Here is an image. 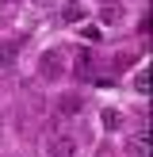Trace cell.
<instances>
[{
    "mask_svg": "<svg viewBox=\"0 0 153 157\" xmlns=\"http://www.w3.org/2000/svg\"><path fill=\"white\" fill-rule=\"evenodd\" d=\"M122 150H126V157H149V146H145V134H134V138H130L126 146H122Z\"/></svg>",
    "mask_w": 153,
    "mask_h": 157,
    "instance_id": "cell-5",
    "label": "cell"
},
{
    "mask_svg": "<svg viewBox=\"0 0 153 157\" xmlns=\"http://www.w3.org/2000/svg\"><path fill=\"white\" fill-rule=\"evenodd\" d=\"M31 4H35V8H54L58 0H31Z\"/></svg>",
    "mask_w": 153,
    "mask_h": 157,
    "instance_id": "cell-10",
    "label": "cell"
},
{
    "mask_svg": "<svg viewBox=\"0 0 153 157\" xmlns=\"http://www.w3.org/2000/svg\"><path fill=\"white\" fill-rule=\"evenodd\" d=\"M50 157H76V146H73V138H50Z\"/></svg>",
    "mask_w": 153,
    "mask_h": 157,
    "instance_id": "cell-3",
    "label": "cell"
},
{
    "mask_svg": "<svg viewBox=\"0 0 153 157\" xmlns=\"http://www.w3.org/2000/svg\"><path fill=\"white\" fill-rule=\"evenodd\" d=\"M99 123H103V130H119L122 127V115L115 111V107H103V111H99Z\"/></svg>",
    "mask_w": 153,
    "mask_h": 157,
    "instance_id": "cell-6",
    "label": "cell"
},
{
    "mask_svg": "<svg viewBox=\"0 0 153 157\" xmlns=\"http://www.w3.org/2000/svg\"><path fill=\"white\" fill-rule=\"evenodd\" d=\"M84 15H88V12H84V4H80V0H69V4H61V19H65V23H73V27L84 19Z\"/></svg>",
    "mask_w": 153,
    "mask_h": 157,
    "instance_id": "cell-4",
    "label": "cell"
},
{
    "mask_svg": "<svg viewBox=\"0 0 153 157\" xmlns=\"http://www.w3.org/2000/svg\"><path fill=\"white\" fill-rule=\"evenodd\" d=\"M58 111L61 115H76V111H80V96H61L58 100Z\"/></svg>",
    "mask_w": 153,
    "mask_h": 157,
    "instance_id": "cell-7",
    "label": "cell"
},
{
    "mask_svg": "<svg viewBox=\"0 0 153 157\" xmlns=\"http://www.w3.org/2000/svg\"><path fill=\"white\" fill-rule=\"evenodd\" d=\"M134 92H138V96L149 92V69H138V73H134Z\"/></svg>",
    "mask_w": 153,
    "mask_h": 157,
    "instance_id": "cell-8",
    "label": "cell"
},
{
    "mask_svg": "<svg viewBox=\"0 0 153 157\" xmlns=\"http://www.w3.org/2000/svg\"><path fill=\"white\" fill-rule=\"evenodd\" d=\"M122 19H126V8H122L119 0H107V4L99 8V23H103V27H119Z\"/></svg>",
    "mask_w": 153,
    "mask_h": 157,
    "instance_id": "cell-2",
    "label": "cell"
},
{
    "mask_svg": "<svg viewBox=\"0 0 153 157\" xmlns=\"http://www.w3.org/2000/svg\"><path fill=\"white\" fill-rule=\"evenodd\" d=\"M65 54L58 50V46H50V50H42V58H38V77L42 81H61L65 77Z\"/></svg>",
    "mask_w": 153,
    "mask_h": 157,
    "instance_id": "cell-1",
    "label": "cell"
},
{
    "mask_svg": "<svg viewBox=\"0 0 153 157\" xmlns=\"http://www.w3.org/2000/svg\"><path fill=\"white\" fill-rule=\"evenodd\" d=\"M12 61H15V50L12 46H0V65H12Z\"/></svg>",
    "mask_w": 153,
    "mask_h": 157,
    "instance_id": "cell-9",
    "label": "cell"
}]
</instances>
